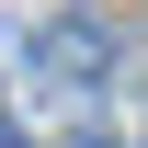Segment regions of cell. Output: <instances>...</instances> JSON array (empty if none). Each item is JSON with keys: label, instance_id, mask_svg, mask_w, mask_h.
<instances>
[{"label": "cell", "instance_id": "obj_2", "mask_svg": "<svg viewBox=\"0 0 148 148\" xmlns=\"http://www.w3.org/2000/svg\"><path fill=\"white\" fill-rule=\"evenodd\" d=\"M0 148H23V125H0Z\"/></svg>", "mask_w": 148, "mask_h": 148}, {"label": "cell", "instance_id": "obj_1", "mask_svg": "<svg viewBox=\"0 0 148 148\" xmlns=\"http://www.w3.org/2000/svg\"><path fill=\"white\" fill-rule=\"evenodd\" d=\"M23 57H34V80H69V91L114 69V46H103V23H46V34L23 46Z\"/></svg>", "mask_w": 148, "mask_h": 148}]
</instances>
